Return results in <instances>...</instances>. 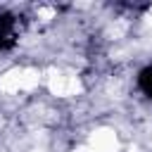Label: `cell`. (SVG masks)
Masks as SVG:
<instances>
[{"mask_svg": "<svg viewBox=\"0 0 152 152\" xmlns=\"http://www.w3.org/2000/svg\"><path fill=\"white\" fill-rule=\"evenodd\" d=\"M14 38H17V17L14 14H0V50L12 48Z\"/></svg>", "mask_w": 152, "mask_h": 152, "instance_id": "1", "label": "cell"}]
</instances>
